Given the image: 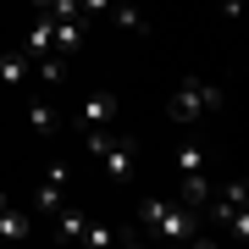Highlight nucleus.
Masks as SVG:
<instances>
[{
    "label": "nucleus",
    "instance_id": "3",
    "mask_svg": "<svg viewBox=\"0 0 249 249\" xmlns=\"http://www.w3.org/2000/svg\"><path fill=\"white\" fill-rule=\"evenodd\" d=\"M100 166H106L111 183H133L139 172V139H122V133H106V144H100Z\"/></svg>",
    "mask_w": 249,
    "mask_h": 249
},
{
    "label": "nucleus",
    "instance_id": "2",
    "mask_svg": "<svg viewBox=\"0 0 249 249\" xmlns=\"http://www.w3.org/2000/svg\"><path fill=\"white\" fill-rule=\"evenodd\" d=\"M194 205H183L178 194H166V199H144L139 205V222L155 232V238H194Z\"/></svg>",
    "mask_w": 249,
    "mask_h": 249
},
{
    "label": "nucleus",
    "instance_id": "17",
    "mask_svg": "<svg viewBox=\"0 0 249 249\" xmlns=\"http://www.w3.org/2000/svg\"><path fill=\"white\" fill-rule=\"evenodd\" d=\"M78 6H83V17H106V11L116 6V0H78Z\"/></svg>",
    "mask_w": 249,
    "mask_h": 249
},
{
    "label": "nucleus",
    "instance_id": "14",
    "mask_svg": "<svg viewBox=\"0 0 249 249\" xmlns=\"http://www.w3.org/2000/svg\"><path fill=\"white\" fill-rule=\"evenodd\" d=\"M34 67H39V78H45L50 89H55V83H67V55H39Z\"/></svg>",
    "mask_w": 249,
    "mask_h": 249
},
{
    "label": "nucleus",
    "instance_id": "6",
    "mask_svg": "<svg viewBox=\"0 0 249 249\" xmlns=\"http://www.w3.org/2000/svg\"><path fill=\"white\" fill-rule=\"evenodd\" d=\"M55 127H61V106H55V100H28V133L50 139Z\"/></svg>",
    "mask_w": 249,
    "mask_h": 249
},
{
    "label": "nucleus",
    "instance_id": "15",
    "mask_svg": "<svg viewBox=\"0 0 249 249\" xmlns=\"http://www.w3.org/2000/svg\"><path fill=\"white\" fill-rule=\"evenodd\" d=\"M111 238H116V232H111V227H100V222H83V232H78V244H89V249H106Z\"/></svg>",
    "mask_w": 249,
    "mask_h": 249
},
{
    "label": "nucleus",
    "instance_id": "16",
    "mask_svg": "<svg viewBox=\"0 0 249 249\" xmlns=\"http://www.w3.org/2000/svg\"><path fill=\"white\" fill-rule=\"evenodd\" d=\"M172 160H178V172H205V150H199V144H183Z\"/></svg>",
    "mask_w": 249,
    "mask_h": 249
},
{
    "label": "nucleus",
    "instance_id": "18",
    "mask_svg": "<svg viewBox=\"0 0 249 249\" xmlns=\"http://www.w3.org/2000/svg\"><path fill=\"white\" fill-rule=\"evenodd\" d=\"M244 6H249V0H222V17H238Z\"/></svg>",
    "mask_w": 249,
    "mask_h": 249
},
{
    "label": "nucleus",
    "instance_id": "4",
    "mask_svg": "<svg viewBox=\"0 0 249 249\" xmlns=\"http://www.w3.org/2000/svg\"><path fill=\"white\" fill-rule=\"evenodd\" d=\"M67 178H72V166H67V160H50V166H45V178H39V188H34V211L39 216H55V211H61V194H67Z\"/></svg>",
    "mask_w": 249,
    "mask_h": 249
},
{
    "label": "nucleus",
    "instance_id": "7",
    "mask_svg": "<svg viewBox=\"0 0 249 249\" xmlns=\"http://www.w3.org/2000/svg\"><path fill=\"white\" fill-rule=\"evenodd\" d=\"M211 178H205V172H178V199L183 205H194V211H205V205H211Z\"/></svg>",
    "mask_w": 249,
    "mask_h": 249
},
{
    "label": "nucleus",
    "instance_id": "10",
    "mask_svg": "<svg viewBox=\"0 0 249 249\" xmlns=\"http://www.w3.org/2000/svg\"><path fill=\"white\" fill-rule=\"evenodd\" d=\"M83 39H89V34H83V17H78V22H55V34H50V55H78Z\"/></svg>",
    "mask_w": 249,
    "mask_h": 249
},
{
    "label": "nucleus",
    "instance_id": "5",
    "mask_svg": "<svg viewBox=\"0 0 249 249\" xmlns=\"http://www.w3.org/2000/svg\"><path fill=\"white\" fill-rule=\"evenodd\" d=\"M111 116H116V94H111V89H100V94H89V100L78 106V116H72V122L89 133V127H111Z\"/></svg>",
    "mask_w": 249,
    "mask_h": 249
},
{
    "label": "nucleus",
    "instance_id": "13",
    "mask_svg": "<svg viewBox=\"0 0 249 249\" xmlns=\"http://www.w3.org/2000/svg\"><path fill=\"white\" fill-rule=\"evenodd\" d=\"M28 232H34V216L6 205V211H0V244H6V238H28Z\"/></svg>",
    "mask_w": 249,
    "mask_h": 249
},
{
    "label": "nucleus",
    "instance_id": "12",
    "mask_svg": "<svg viewBox=\"0 0 249 249\" xmlns=\"http://www.w3.org/2000/svg\"><path fill=\"white\" fill-rule=\"evenodd\" d=\"M83 222H89V216H83L78 205H61V211H55V238L78 244V232H83Z\"/></svg>",
    "mask_w": 249,
    "mask_h": 249
},
{
    "label": "nucleus",
    "instance_id": "1",
    "mask_svg": "<svg viewBox=\"0 0 249 249\" xmlns=\"http://www.w3.org/2000/svg\"><path fill=\"white\" fill-rule=\"evenodd\" d=\"M222 83H205V78H183L178 89H172V106H166V116L178 127H188V122H199V116H211V111H222Z\"/></svg>",
    "mask_w": 249,
    "mask_h": 249
},
{
    "label": "nucleus",
    "instance_id": "9",
    "mask_svg": "<svg viewBox=\"0 0 249 249\" xmlns=\"http://www.w3.org/2000/svg\"><path fill=\"white\" fill-rule=\"evenodd\" d=\"M28 72H34V55H28V50H6V55H0V89L28 83Z\"/></svg>",
    "mask_w": 249,
    "mask_h": 249
},
{
    "label": "nucleus",
    "instance_id": "11",
    "mask_svg": "<svg viewBox=\"0 0 249 249\" xmlns=\"http://www.w3.org/2000/svg\"><path fill=\"white\" fill-rule=\"evenodd\" d=\"M50 34H55V17H50V11H39L34 28H28V39H22V50L34 55V61H39V55H50Z\"/></svg>",
    "mask_w": 249,
    "mask_h": 249
},
{
    "label": "nucleus",
    "instance_id": "8",
    "mask_svg": "<svg viewBox=\"0 0 249 249\" xmlns=\"http://www.w3.org/2000/svg\"><path fill=\"white\" fill-rule=\"evenodd\" d=\"M106 17L122 28V34H133V39H150V17H144V11L133 6V0H116V6L106 11Z\"/></svg>",
    "mask_w": 249,
    "mask_h": 249
}]
</instances>
